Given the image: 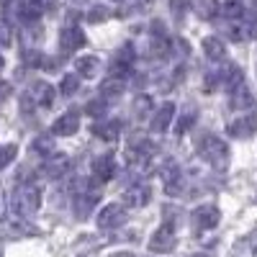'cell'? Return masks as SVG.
I'll use <instances>...</instances> for the list:
<instances>
[{"instance_id":"cell-1","label":"cell","mask_w":257,"mask_h":257,"mask_svg":"<svg viewBox=\"0 0 257 257\" xmlns=\"http://www.w3.org/2000/svg\"><path fill=\"white\" fill-rule=\"evenodd\" d=\"M198 155H201L213 170H226V165H229V147H226V142L219 139V137H213V134L201 137V142H198Z\"/></svg>"},{"instance_id":"cell-2","label":"cell","mask_w":257,"mask_h":257,"mask_svg":"<svg viewBox=\"0 0 257 257\" xmlns=\"http://www.w3.org/2000/svg\"><path fill=\"white\" fill-rule=\"evenodd\" d=\"M41 206V188L36 183H24L18 190H16V196H13V208L18 216H34V213L39 211Z\"/></svg>"},{"instance_id":"cell-3","label":"cell","mask_w":257,"mask_h":257,"mask_svg":"<svg viewBox=\"0 0 257 257\" xmlns=\"http://www.w3.org/2000/svg\"><path fill=\"white\" fill-rule=\"evenodd\" d=\"M98 201H100V196L85 183H77V188L72 190V208L77 213V219H88L90 211L98 206Z\"/></svg>"},{"instance_id":"cell-4","label":"cell","mask_w":257,"mask_h":257,"mask_svg":"<svg viewBox=\"0 0 257 257\" xmlns=\"http://www.w3.org/2000/svg\"><path fill=\"white\" fill-rule=\"evenodd\" d=\"M175 224L173 221H165L160 229H155L152 239H149V252H157V254H165V252H173L175 249Z\"/></svg>"},{"instance_id":"cell-5","label":"cell","mask_w":257,"mask_h":257,"mask_svg":"<svg viewBox=\"0 0 257 257\" xmlns=\"http://www.w3.org/2000/svg\"><path fill=\"white\" fill-rule=\"evenodd\" d=\"M190 216H193V229H196L198 234H203V231H211V229H216V226H219V221H221V211H219L216 206L206 203V206H198L196 211L190 213Z\"/></svg>"},{"instance_id":"cell-6","label":"cell","mask_w":257,"mask_h":257,"mask_svg":"<svg viewBox=\"0 0 257 257\" xmlns=\"http://www.w3.org/2000/svg\"><path fill=\"white\" fill-rule=\"evenodd\" d=\"M95 221L100 229H118L121 224H126V208L121 203H108V206H103Z\"/></svg>"},{"instance_id":"cell-7","label":"cell","mask_w":257,"mask_h":257,"mask_svg":"<svg viewBox=\"0 0 257 257\" xmlns=\"http://www.w3.org/2000/svg\"><path fill=\"white\" fill-rule=\"evenodd\" d=\"M134 59H137V54H134L132 47H121L111 59V77H123L126 80V75L134 70Z\"/></svg>"},{"instance_id":"cell-8","label":"cell","mask_w":257,"mask_h":257,"mask_svg":"<svg viewBox=\"0 0 257 257\" xmlns=\"http://www.w3.org/2000/svg\"><path fill=\"white\" fill-rule=\"evenodd\" d=\"M226 128H229V134H231V137L247 139V137L257 134V113L249 111V113H244V116H237V121H231Z\"/></svg>"},{"instance_id":"cell-9","label":"cell","mask_w":257,"mask_h":257,"mask_svg":"<svg viewBox=\"0 0 257 257\" xmlns=\"http://www.w3.org/2000/svg\"><path fill=\"white\" fill-rule=\"evenodd\" d=\"M85 44H88V39H85V34L77 29V26H64L62 34H59V47L62 52H77L82 49Z\"/></svg>"},{"instance_id":"cell-10","label":"cell","mask_w":257,"mask_h":257,"mask_svg":"<svg viewBox=\"0 0 257 257\" xmlns=\"http://www.w3.org/2000/svg\"><path fill=\"white\" fill-rule=\"evenodd\" d=\"M162 185L167 190V196H178L183 188V170L175 162H167L162 167Z\"/></svg>"},{"instance_id":"cell-11","label":"cell","mask_w":257,"mask_h":257,"mask_svg":"<svg viewBox=\"0 0 257 257\" xmlns=\"http://www.w3.org/2000/svg\"><path fill=\"white\" fill-rule=\"evenodd\" d=\"M77 128H80V113L77 111H64L52 123V134H57V137H72Z\"/></svg>"},{"instance_id":"cell-12","label":"cell","mask_w":257,"mask_h":257,"mask_svg":"<svg viewBox=\"0 0 257 257\" xmlns=\"http://www.w3.org/2000/svg\"><path fill=\"white\" fill-rule=\"evenodd\" d=\"M70 167H72V162H70L67 155H52L49 162L41 167V173H44L49 180H59V178H64L70 173Z\"/></svg>"},{"instance_id":"cell-13","label":"cell","mask_w":257,"mask_h":257,"mask_svg":"<svg viewBox=\"0 0 257 257\" xmlns=\"http://www.w3.org/2000/svg\"><path fill=\"white\" fill-rule=\"evenodd\" d=\"M31 100L39 105V108H52L54 105V88L47 80H36L31 85Z\"/></svg>"},{"instance_id":"cell-14","label":"cell","mask_w":257,"mask_h":257,"mask_svg":"<svg viewBox=\"0 0 257 257\" xmlns=\"http://www.w3.org/2000/svg\"><path fill=\"white\" fill-rule=\"evenodd\" d=\"M149 196H152V190H149L147 183H134V185H128L126 193H123V201L128 206H134V208H142L149 203Z\"/></svg>"},{"instance_id":"cell-15","label":"cell","mask_w":257,"mask_h":257,"mask_svg":"<svg viewBox=\"0 0 257 257\" xmlns=\"http://www.w3.org/2000/svg\"><path fill=\"white\" fill-rule=\"evenodd\" d=\"M173 118H175V103H162L160 108L155 111V116H152V132L155 134H165L167 126L173 123Z\"/></svg>"},{"instance_id":"cell-16","label":"cell","mask_w":257,"mask_h":257,"mask_svg":"<svg viewBox=\"0 0 257 257\" xmlns=\"http://www.w3.org/2000/svg\"><path fill=\"white\" fill-rule=\"evenodd\" d=\"M229 105L234 111H254V95L249 93V88L247 85H239L237 90H231V95H229Z\"/></svg>"},{"instance_id":"cell-17","label":"cell","mask_w":257,"mask_h":257,"mask_svg":"<svg viewBox=\"0 0 257 257\" xmlns=\"http://www.w3.org/2000/svg\"><path fill=\"white\" fill-rule=\"evenodd\" d=\"M93 173H95V178L100 183L113 180V175H116V160H113V155H100L93 162Z\"/></svg>"},{"instance_id":"cell-18","label":"cell","mask_w":257,"mask_h":257,"mask_svg":"<svg viewBox=\"0 0 257 257\" xmlns=\"http://www.w3.org/2000/svg\"><path fill=\"white\" fill-rule=\"evenodd\" d=\"M231 254H234V257H257V229L249 231L247 237H242V239L234 242Z\"/></svg>"},{"instance_id":"cell-19","label":"cell","mask_w":257,"mask_h":257,"mask_svg":"<svg viewBox=\"0 0 257 257\" xmlns=\"http://www.w3.org/2000/svg\"><path fill=\"white\" fill-rule=\"evenodd\" d=\"M100 67H103V62H100L98 57H93V54L75 59V72H77L80 77H88V80H93V77L100 72Z\"/></svg>"},{"instance_id":"cell-20","label":"cell","mask_w":257,"mask_h":257,"mask_svg":"<svg viewBox=\"0 0 257 257\" xmlns=\"http://www.w3.org/2000/svg\"><path fill=\"white\" fill-rule=\"evenodd\" d=\"M93 134H95L98 139H103V142H116L118 134H121V121H116V118L98 121V123L93 126Z\"/></svg>"},{"instance_id":"cell-21","label":"cell","mask_w":257,"mask_h":257,"mask_svg":"<svg viewBox=\"0 0 257 257\" xmlns=\"http://www.w3.org/2000/svg\"><path fill=\"white\" fill-rule=\"evenodd\" d=\"M229 36L234 41H247V39H257V21H239V24L229 26Z\"/></svg>"},{"instance_id":"cell-22","label":"cell","mask_w":257,"mask_h":257,"mask_svg":"<svg viewBox=\"0 0 257 257\" xmlns=\"http://www.w3.org/2000/svg\"><path fill=\"white\" fill-rule=\"evenodd\" d=\"M219 77H221V85L231 93V90H237L239 85H244V75H242V70L237 67V64H226V67L219 72Z\"/></svg>"},{"instance_id":"cell-23","label":"cell","mask_w":257,"mask_h":257,"mask_svg":"<svg viewBox=\"0 0 257 257\" xmlns=\"http://www.w3.org/2000/svg\"><path fill=\"white\" fill-rule=\"evenodd\" d=\"M203 52H206V57H208L211 62H219V59H224L226 47H224V41H221V39L208 36V39H203Z\"/></svg>"},{"instance_id":"cell-24","label":"cell","mask_w":257,"mask_h":257,"mask_svg":"<svg viewBox=\"0 0 257 257\" xmlns=\"http://www.w3.org/2000/svg\"><path fill=\"white\" fill-rule=\"evenodd\" d=\"M123 90H126V80L123 77H108V80H103V85H100V93H103L105 100L118 98Z\"/></svg>"},{"instance_id":"cell-25","label":"cell","mask_w":257,"mask_h":257,"mask_svg":"<svg viewBox=\"0 0 257 257\" xmlns=\"http://www.w3.org/2000/svg\"><path fill=\"white\" fill-rule=\"evenodd\" d=\"M24 62L31 64V67H57V59L41 57V52H36V49H24Z\"/></svg>"},{"instance_id":"cell-26","label":"cell","mask_w":257,"mask_h":257,"mask_svg":"<svg viewBox=\"0 0 257 257\" xmlns=\"http://www.w3.org/2000/svg\"><path fill=\"white\" fill-rule=\"evenodd\" d=\"M134 113H137V121H147L149 113H155V103L149 95H139L134 100Z\"/></svg>"},{"instance_id":"cell-27","label":"cell","mask_w":257,"mask_h":257,"mask_svg":"<svg viewBox=\"0 0 257 257\" xmlns=\"http://www.w3.org/2000/svg\"><path fill=\"white\" fill-rule=\"evenodd\" d=\"M31 149H34L36 155L52 157V152H54V139H52V134H41V137H36V139L31 142Z\"/></svg>"},{"instance_id":"cell-28","label":"cell","mask_w":257,"mask_h":257,"mask_svg":"<svg viewBox=\"0 0 257 257\" xmlns=\"http://www.w3.org/2000/svg\"><path fill=\"white\" fill-rule=\"evenodd\" d=\"M196 118H198V113L193 111V108H188L185 113H180V118H178V123H175V134H178V137L188 134V128L196 123Z\"/></svg>"},{"instance_id":"cell-29","label":"cell","mask_w":257,"mask_h":257,"mask_svg":"<svg viewBox=\"0 0 257 257\" xmlns=\"http://www.w3.org/2000/svg\"><path fill=\"white\" fill-rule=\"evenodd\" d=\"M16 152H18L16 144H3V147H0V170H6L16 160Z\"/></svg>"},{"instance_id":"cell-30","label":"cell","mask_w":257,"mask_h":257,"mask_svg":"<svg viewBox=\"0 0 257 257\" xmlns=\"http://www.w3.org/2000/svg\"><path fill=\"white\" fill-rule=\"evenodd\" d=\"M111 16H113V11H108L105 6H95V8H90L88 21H90V24H103V21H108Z\"/></svg>"},{"instance_id":"cell-31","label":"cell","mask_w":257,"mask_h":257,"mask_svg":"<svg viewBox=\"0 0 257 257\" xmlns=\"http://www.w3.org/2000/svg\"><path fill=\"white\" fill-rule=\"evenodd\" d=\"M224 13H226L231 21H242V18H244V8H242L239 0H229V3L224 6Z\"/></svg>"},{"instance_id":"cell-32","label":"cell","mask_w":257,"mask_h":257,"mask_svg":"<svg viewBox=\"0 0 257 257\" xmlns=\"http://www.w3.org/2000/svg\"><path fill=\"white\" fill-rule=\"evenodd\" d=\"M77 88H80V77H77V75H67V77L62 80V93H64V95L77 93Z\"/></svg>"},{"instance_id":"cell-33","label":"cell","mask_w":257,"mask_h":257,"mask_svg":"<svg viewBox=\"0 0 257 257\" xmlns=\"http://www.w3.org/2000/svg\"><path fill=\"white\" fill-rule=\"evenodd\" d=\"M13 41V29L6 18H0V47H8Z\"/></svg>"},{"instance_id":"cell-34","label":"cell","mask_w":257,"mask_h":257,"mask_svg":"<svg viewBox=\"0 0 257 257\" xmlns=\"http://www.w3.org/2000/svg\"><path fill=\"white\" fill-rule=\"evenodd\" d=\"M88 113H90L93 118H100V116L105 113V98H95V100H90V103H88Z\"/></svg>"},{"instance_id":"cell-35","label":"cell","mask_w":257,"mask_h":257,"mask_svg":"<svg viewBox=\"0 0 257 257\" xmlns=\"http://www.w3.org/2000/svg\"><path fill=\"white\" fill-rule=\"evenodd\" d=\"M29 6H34V8H39L41 13L44 11H49V8H54V0H26Z\"/></svg>"},{"instance_id":"cell-36","label":"cell","mask_w":257,"mask_h":257,"mask_svg":"<svg viewBox=\"0 0 257 257\" xmlns=\"http://www.w3.org/2000/svg\"><path fill=\"white\" fill-rule=\"evenodd\" d=\"M6 213H8V196H6L3 185H0V219H3Z\"/></svg>"},{"instance_id":"cell-37","label":"cell","mask_w":257,"mask_h":257,"mask_svg":"<svg viewBox=\"0 0 257 257\" xmlns=\"http://www.w3.org/2000/svg\"><path fill=\"white\" fill-rule=\"evenodd\" d=\"M213 11L219 13V3H206V6H203V13H201V16H203V18H211V16H213Z\"/></svg>"},{"instance_id":"cell-38","label":"cell","mask_w":257,"mask_h":257,"mask_svg":"<svg viewBox=\"0 0 257 257\" xmlns=\"http://www.w3.org/2000/svg\"><path fill=\"white\" fill-rule=\"evenodd\" d=\"M170 6H173V11H178L180 16H183V13H185V8H188L185 0H170Z\"/></svg>"},{"instance_id":"cell-39","label":"cell","mask_w":257,"mask_h":257,"mask_svg":"<svg viewBox=\"0 0 257 257\" xmlns=\"http://www.w3.org/2000/svg\"><path fill=\"white\" fill-rule=\"evenodd\" d=\"M128 3H132L134 8H147L149 3H152V0H128Z\"/></svg>"},{"instance_id":"cell-40","label":"cell","mask_w":257,"mask_h":257,"mask_svg":"<svg viewBox=\"0 0 257 257\" xmlns=\"http://www.w3.org/2000/svg\"><path fill=\"white\" fill-rule=\"evenodd\" d=\"M190 257H206V254H190Z\"/></svg>"},{"instance_id":"cell-41","label":"cell","mask_w":257,"mask_h":257,"mask_svg":"<svg viewBox=\"0 0 257 257\" xmlns=\"http://www.w3.org/2000/svg\"><path fill=\"white\" fill-rule=\"evenodd\" d=\"M0 67H3V57H0Z\"/></svg>"},{"instance_id":"cell-42","label":"cell","mask_w":257,"mask_h":257,"mask_svg":"<svg viewBox=\"0 0 257 257\" xmlns=\"http://www.w3.org/2000/svg\"><path fill=\"white\" fill-rule=\"evenodd\" d=\"M254 11H257V0H254Z\"/></svg>"}]
</instances>
